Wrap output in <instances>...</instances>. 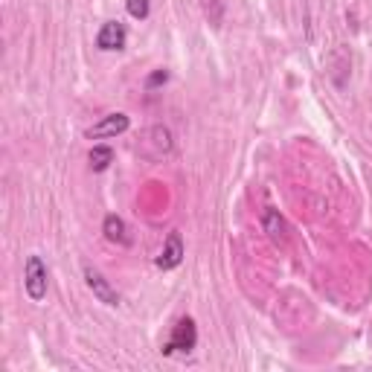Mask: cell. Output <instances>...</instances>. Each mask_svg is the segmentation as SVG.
<instances>
[{
    "instance_id": "2",
    "label": "cell",
    "mask_w": 372,
    "mask_h": 372,
    "mask_svg": "<svg viewBox=\"0 0 372 372\" xmlns=\"http://www.w3.org/2000/svg\"><path fill=\"white\" fill-rule=\"evenodd\" d=\"M198 346V329H195L192 317H181L172 329V338L163 346V355H174V352H192Z\"/></svg>"
},
{
    "instance_id": "11",
    "label": "cell",
    "mask_w": 372,
    "mask_h": 372,
    "mask_svg": "<svg viewBox=\"0 0 372 372\" xmlns=\"http://www.w3.org/2000/svg\"><path fill=\"white\" fill-rule=\"evenodd\" d=\"M125 6H128V15L137 18V21H146V18H149V9H151L149 0H128Z\"/></svg>"
},
{
    "instance_id": "5",
    "label": "cell",
    "mask_w": 372,
    "mask_h": 372,
    "mask_svg": "<svg viewBox=\"0 0 372 372\" xmlns=\"http://www.w3.org/2000/svg\"><path fill=\"white\" fill-rule=\"evenodd\" d=\"M184 239H181V233L174 230V233H169V239H166V244H163V250H160V256H158V268H163V270H172V268H178L181 262H184Z\"/></svg>"
},
{
    "instance_id": "4",
    "label": "cell",
    "mask_w": 372,
    "mask_h": 372,
    "mask_svg": "<svg viewBox=\"0 0 372 372\" xmlns=\"http://www.w3.org/2000/svg\"><path fill=\"white\" fill-rule=\"evenodd\" d=\"M85 282H88V288L93 291V297L99 300V303H105V305H120V294H116V288L96 268L85 265Z\"/></svg>"
},
{
    "instance_id": "1",
    "label": "cell",
    "mask_w": 372,
    "mask_h": 372,
    "mask_svg": "<svg viewBox=\"0 0 372 372\" xmlns=\"http://www.w3.org/2000/svg\"><path fill=\"white\" fill-rule=\"evenodd\" d=\"M47 285H50V270L44 265L41 256H27V265H24V288L29 294V300L41 303L47 297Z\"/></svg>"
},
{
    "instance_id": "12",
    "label": "cell",
    "mask_w": 372,
    "mask_h": 372,
    "mask_svg": "<svg viewBox=\"0 0 372 372\" xmlns=\"http://www.w3.org/2000/svg\"><path fill=\"white\" fill-rule=\"evenodd\" d=\"M166 79H169V73H166V70H158V73H154L146 85H149V88H158V85H163Z\"/></svg>"
},
{
    "instance_id": "8",
    "label": "cell",
    "mask_w": 372,
    "mask_h": 372,
    "mask_svg": "<svg viewBox=\"0 0 372 372\" xmlns=\"http://www.w3.org/2000/svg\"><path fill=\"white\" fill-rule=\"evenodd\" d=\"M102 233H105V239L113 242V244H128V230H125V221L120 219V215H105V221H102Z\"/></svg>"
},
{
    "instance_id": "10",
    "label": "cell",
    "mask_w": 372,
    "mask_h": 372,
    "mask_svg": "<svg viewBox=\"0 0 372 372\" xmlns=\"http://www.w3.org/2000/svg\"><path fill=\"white\" fill-rule=\"evenodd\" d=\"M111 160H113V151L108 146H93V151H90V169L93 172H105L111 166Z\"/></svg>"
},
{
    "instance_id": "6",
    "label": "cell",
    "mask_w": 372,
    "mask_h": 372,
    "mask_svg": "<svg viewBox=\"0 0 372 372\" xmlns=\"http://www.w3.org/2000/svg\"><path fill=\"white\" fill-rule=\"evenodd\" d=\"M125 41H128V32H125L123 24H116V21H108V24L99 29V35H96V47L105 50V53H111V50H123Z\"/></svg>"
},
{
    "instance_id": "9",
    "label": "cell",
    "mask_w": 372,
    "mask_h": 372,
    "mask_svg": "<svg viewBox=\"0 0 372 372\" xmlns=\"http://www.w3.org/2000/svg\"><path fill=\"white\" fill-rule=\"evenodd\" d=\"M149 137H151V146H154V158H163V154L172 151V131L169 128L158 125V128L149 131Z\"/></svg>"
},
{
    "instance_id": "3",
    "label": "cell",
    "mask_w": 372,
    "mask_h": 372,
    "mask_svg": "<svg viewBox=\"0 0 372 372\" xmlns=\"http://www.w3.org/2000/svg\"><path fill=\"white\" fill-rule=\"evenodd\" d=\"M128 125H131L128 113H120V111H116V113H105L99 123L88 128V137H90V140H105V137L125 134V131H128Z\"/></svg>"
},
{
    "instance_id": "7",
    "label": "cell",
    "mask_w": 372,
    "mask_h": 372,
    "mask_svg": "<svg viewBox=\"0 0 372 372\" xmlns=\"http://www.w3.org/2000/svg\"><path fill=\"white\" fill-rule=\"evenodd\" d=\"M262 227H265V233L270 236V242L273 244H288V224H285V219L280 215V209H265L262 212Z\"/></svg>"
}]
</instances>
